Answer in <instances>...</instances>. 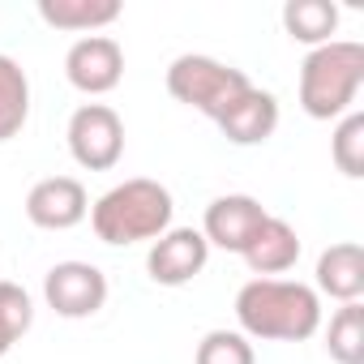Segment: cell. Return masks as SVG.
Listing matches in <instances>:
<instances>
[{"instance_id": "18", "label": "cell", "mask_w": 364, "mask_h": 364, "mask_svg": "<svg viewBox=\"0 0 364 364\" xmlns=\"http://www.w3.org/2000/svg\"><path fill=\"white\" fill-rule=\"evenodd\" d=\"M330 159H334V167H338L347 180H360V176H364V112L351 107V112L334 124Z\"/></svg>"}, {"instance_id": "4", "label": "cell", "mask_w": 364, "mask_h": 364, "mask_svg": "<svg viewBox=\"0 0 364 364\" xmlns=\"http://www.w3.org/2000/svg\"><path fill=\"white\" fill-rule=\"evenodd\" d=\"M249 73L236 69V65H223L215 56H202V52H185V56H176L167 65V95L176 103H185L210 120L223 116V107L232 99H240L249 90Z\"/></svg>"}, {"instance_id": "8", "label": "cell", "mask_w": 364, "mask_h": 364, "mask_svg": "<svg viewBox=\"0 0 364 364\" xmlns=\"http://www.w3.org/2000/svg\"><path fill=\"white\" fill-rule=\"evenodd\" d=\"M206 262H210V245L198 228H167L146 253V274L159 287H185L206 270Z\"/></svg>"}, {"instance_id": "15", "label": "cell", "mask_w": 364, "mask_h": 364, "mask_svg": "<svg viewBox=\"0 0 364 364\" xmlns=\"http://www.w3.org/2000/svg\"><path fill=\"white\" fill-rule=\"evenodd\" d=\"M283 31H287L291 43L321 48L338 31V5H330V0H287L283 5Z\"/></svg>"}, {"instance_id": "10", "label": "cell", "mask_w": 364, "mask_h": 364, "mask_svg": "<svg viewBox=\"0 0 364 364\" xmlns=\"http://www.w3.org/2000/svg\"><path fill=\"white\" fill-rule=\"evenodd\" d=\"M90 215V198L77 176H48L26 193V219L43 232H69Z\"/></svg>"}, {"instance_id": "16", "label": "cell", "mask_w": 364, "mask_h": 364, "mask_svg": "<svg viewBox=\"0 0 364 364\" xmlns=\"http://www.w3.org/2000/svg\"><path fill=\"white\" fill-rule=\"evenodd\" d=\"M31 120V77L26 69L0 52V141H14Z\"/></svg>"}, {"instance_id": "5", "label": "cell", "mask_w": 364, "mask_h": 364, "mask_svg": "<svg viewBox=\"0 0 364 364\" xmlns=\"http://www.w3.org/2000/svg\"><path fill=\"white\" fill-rule=\"evenodd\" d=\"M69 154L86 171H112L124 154V120L107 103H82L65 129Z\"/></svg>"}, {"instance_id": "2", "label": "cell", "mask_w": 364, "mask_h": 364, "mask_svg": "<svg viewBox=\"0 0 364 364\" xmlns=\"http://www.w3.org/2000/svg\"><path fill=\"white\" fill-rule=\"evenodd\" d=\"M171 215H176V202H171V189L159 185L150 176H133V180H120L112 185L95 206H90V228L103 245L112 249H124V245H141V240H159L167 228H171Z\"/></svg>"}, {"instance_id": "6", "label": "cell", "mask_w": 364, "mask_h": 364, "mask_svg": "<svg viewBox=\"0 0 364 364\" xmlns=\"http://www.w3.org/2000/svg\"><path fill=\"white\" fill-rule=\"evenodd\" d=\"M43 300L56 317L86 321L107 304V274L95 262H56L43 274Z\"/></svg>"}, {"instance_id": "17", "label": "cell", "mask_w": 364, "mask_h": 364, "mask_svg": "<svg viewBox=\"0 0 364 364\" xmlns=\"http://www.w3.org/2000/svg\"><path fill=\"white\" fill-rule=\"evenodd\" d=\"M326 351L334 364H364V304H338L326 326Z\"/></svg>"}, {"instance_id": "14", "label": "cell", "mask_w": 364, "mask_h": 364, "mask_svg": "<svg viewBox=\"0 0 364 364\" xmlns=\"http://www.w3.org/2000/svg\"><path fill=\"white\" fill-rule=\"evenodd\" d=\"M39 18L56 31L99 35L120 18V0H39Z\"/></svg>"}, {"instance_id": "7", "label": "cell", "mask_w": 364, "mask_h": 364, "mask_svg": "<svg viewBox=\"0 0 364 364\" xmlns=\"http://www.w3.org/2000/svg\"><path fill=\"white\" fill-rule=\"evenodd\" d=\"M65 77L73 90H82L90 99L112 95L124 77V48L112 35H82L65 52Z\"/></svg>"}, {"instance_id": "19", "label": "cell", "mask_w": 364, "mask_h": 364, "mask_svg": "<svg viewBox=\"0 0 364 364\" xmlns=\"http://www.w3.org/2000/svg\"><path fill=\"white\" fill-rule=\"evenodd\" d=\"M35 326V300L18 283H0V355Z\"/></svg>"}, {"instance_id": "20", "label": "cell", "mask_w": 364, "mask_h": 364, "mask_svg": "<svg viewBox=\"0 0 364 364\" xmlns=\"http://www.w3.org/2000/svg\"><path fill=\"white\" fill-rule=\"evenodd\" d=\"M193 364H257L253 338H245L240 330H210V334L198 343Z\"/></svg>"}, {"instance_id": "11", "label": "cell", "mask_w": 364, "mask_h": 364, "mask_svg": "<svg viewBox=\"0 0 364 364\" xmlns=\"http://www.w3.org/2000/svg\"><path fill=\"white\" fill-rule=\"evenodd\" d=\"M215 124L223 129V137L232 146H262L279 129V99L270 90H262V86H249L240 99H232L223 107V116Z\"/></svg>"}, {"instance_id": "9", "label": "cell", "mask_w": 364, "mask_h": 364, "mask_svg": "<svg viewBox=\"0 0 364 364\" xmlns=\"http://www.w3.org/2000/svg\"><path fill=\"white\" fill-rule=\"evenodd\" d=\"M266 215H270V210H266L257 198H249V193H223V198H215V202L206 206L198 232L206 236L210 249L245 253L249 240L257 236V228L266 223Z\"/></svg>"}, {"instance_id": "1", "label": "cell", "mask_w": 364, "mask_h": 364, "mask_svg": "<svg viewBox=\"0 0 364 364\" xmlns=\"http://www.w3.org/2000/svg\"><path fill=\"white\" fill-rule=\"evenodd\" d=\"M236 321L245 338L304 343L321 330V296L296 279H249L236 291Z\"/></svg>"}, {"instance_id": "13", "label": "cell", "mask_w": 364, "mask_h": 364, "mask_svg": "<svg viewBox=\"0 0 364 364\" xmlns=\"http://www.w3.org/2000/svg\"><path fill=\"white\" fill-rule=\"evenodd\" d=\"M245 266L257 274V279H274V274H287L296 262H300V236L287 219L279 215H266V223L257 228V236L249 240V249L240 253Z\"/></svg>"}, {"instance_id": "3", "label": "cell", "mask_w": 364, "mask_h": 364, "mask_svg": "<svg viewBox=\"0 0 364 364\" xmlns=\"http://www.w3.org/2000/svg\"><path fill=\"white\" fill-rule=\"evenodd\" d=\"M364 86V43L330 39L300 65V107L313 120H343Z\"/></svg>"}, {"instance_id": "12", "label": "cell", "mask_w": 364, "mask_h": 364, "mask_svg": "<svg viewBox=\"0 0 364 364\" xmlns=\"http://www.w3.org/2000/svg\"><path fill=\"white\" fill-rule=\"evenodd\" d=\"M317 296H330L338 304H355L364 296V249L355 240H338L330 249H321L317 257Z\"/></svg>"}]
</instances>
